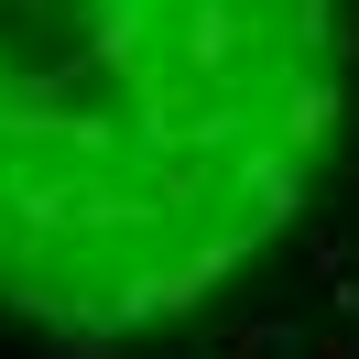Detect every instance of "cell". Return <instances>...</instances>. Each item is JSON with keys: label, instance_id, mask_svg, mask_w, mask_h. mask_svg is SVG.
Instances as JSON below:
<instances>
[{"label": "cell", "instance_id": "obj_1", "mask_svg": "<svg viewBox=\"0 0 359 359\" xmlns=\"http://www.w3.org/2000/svg\"><path fill=\"white\" fill-rule=\"evenodd\" d=\"M337 120V0H0V316L175 327L294 229Z\"/></svg>", "mask_w": 359, "mask_h": 359}]
</instances>
